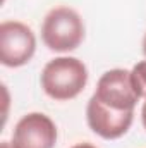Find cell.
I'll return each instance as SVG.
<instances>
[{"label":"cell","instance_id":"ba28073f","mask_svg":"<svg viewBox=\"0 0 146 148\" xmlns=\"http://www.w3.org/2000/svg\"><path fill=\"white\" fill-rule=\"evenodd\" d=\"M141 121H143V126H145V129H146V100H145V103H143V109H141Z\"/></svg>","mask_w":146,"mask_h":148},{"label":"cell","instance_id":"277c9868","mask_svg":"<svg viewBox=\"0 0 146 148\" xmlns=\"http://www.w3.org/2000/svg\"><path fill=\"white\" fill-rule=\"evenodd\" d=\"M36 52L33 29L21 21H3L0 24V62L5 67L28 64Z\"/></svg>","mask_w":146,"mask_h":148},{"label":"cell","instance_id":"30bf717a","mask_svg":"<svg viewBox=\"0 0 146 148\" xmlns=\"http://www.w3.org/2000/svg\"><path fill=\"white\" fill-rule=\"evenodd\" d=\"M0 148H16V147L12 145V141H2V145H0Z\"/></svg>","mask_w":146,"mask_h":148},{"label":"cell","instance_id":"6da1fadb","mask_svg":"<svg viewBox=\"0 0 146 148\" xmlns=\"http://www.w3.org/2000/svg\"><path fill=\"white\" fill-rule=\"evenodd\" d=\"M40 83L50 98L67 102L86 88L88 69L84 62L76 57H57L43 67Z\"/></svg>","mask_w":146,"mask_h":148},{"label":"cell","instance_id":"8fae6325","mask_svg":"<svg viewBox=\"0 0 146 148\" xmlns=\"http://www.w3.org/2000/svg\"><path fill=\"white\" fill-rule=\"evenodd\" d=\"M143 53L146 57V33H145V38H143Z\"/></svg>","mask_w":146,"mask_h":148},{"label":"cell","instance_id":"52a82bcc","mask_svg":"<svg viewBox=\"0 0 146 148\" xmlns=\"http://www.w3.org/2000/svg\"><path fill=\"white\" fill-rule=\"evenodd\" d=\"M131 74H132V81H134V86H136L139 98L146 100V60L138 62L131 69Z\"/></svg>","mask_w":146,"mask_h":148},{"label":"cell","instance_id":"3957f363","mask_svg":"<svg viewBox=\"0 0 146 148\" xmlns=\"http://www.w3.org/2000/svg\"><path fill=\"white\" fill-rule=\"evenodd\" d=\"M93 98L112 110L120 112H134L138 102L141 100L136 91L132 74L127 69H110L102 74Z\"/></svg>","mask_w":146,"mask_h":148},{"label":"cell","instance_id":"9c48e42d","mask_svg":"<svg viewBox=\"0 0 146 148\" xmlns=\"http://www.w3.org/2000/svg\"><path fill=\"white\" fill-rule=\"evenodd\" d=\"M71 148H98L95 147V145H91V143H77V145H74V147Z\"/></svg>","mask_w":146,"mask_h":148},{"label":"cell","instance_id":"7a4b0ae2","mask_svg":"<svg viewBox=\"0 0 146 148\" xmlns=\"http://www.w3.org/2000/svg\"><path fill=\"white\" fill-rule=\"evenodd\" d=\"M41 40L52 52H72L84 40V23L71 7H55L43 19Z\"/></svg>","mask_w":146,"mask_h":148},{"label":"cell","instance_id":"8992f818","mask_svg":"<svg viewBox=\"0 0 146 148\" xmlns=\"http://www.w3.org/2000/svg\"><path fill=\"white\" fill-rule=\"evenodd\" d=\"M86 121L89 129L103 140H117L124 136L134 121V112L112 110L96 98H89L86 107Z\"/></svg>","mask_w":146,"mask_h":148},{"label":"cell","instance_id":"5b68a950","mask_svg":"<svg viewBox=\"0 0 146 148\" xmlns=\"http://www.w3.org/2000/svg\"><path fill=\"white\" fill-rule=\"evenodd\" d=\"M57 136V126L46 114L31 112L17 121L12 145L16 148H53Z\"/></svg>","mask_w":146,"mask_h":148}]
</instances>
